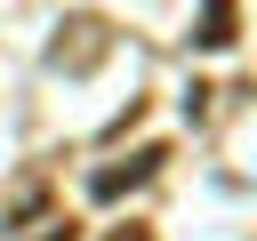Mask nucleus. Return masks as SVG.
<instances>
[{
    "label": "nucleus",
    "mask_w": 257,
    "mask_h": 241,
    "mask_svg": "<svg viewBox=\"0 0 257 241\" xmlns=\"http://www.w3.org/2000/svg\"><path fill=\"white\" fill-rule=\"evenodd\" d=\"M104 48H112L104 16H72V24L56 32V48H48V64H64V72H88V64H96Z\"/></svg>",
    "instance_id": "f257e3e1"
},
{
    "label": "nucleus",
    "mask_w": 257,
    "mask_h": 241,
    "mask_svg": "<svg viewBox=\"0 0 257 241\" xmlns=\"http://www.w3.org/2000/svg\"><path fill=\"white\" fill-rule=\"evenodd\" d=\"M161 161H169V145H137L128 161H112V169H96V177H88V193H96V201H120V193H128V185H145V177H153Z\"/></svg>",
    "instance_id": "f03ea898"
},
{
    "label": "nucleus",
    "mask_w": 257,
    "mask_h": 241,
    "mask_svg": "<svg viewBox=\"0 0 257 241\" xmlns=\"http://www.w3.org/2000/svg\"><path fill=\"white\" fill-rule=\"evenodd\" d=\"M233 24H241V16L217 0V8H201V32H193V40H201V48H225V40H233Z\"/></svg>",
    "instance_id": "7ed1b4c3"
},
{
    "label": "nucleus",
    "mask_w": 257,
    "mask_h": 241,
    "mask_svg": "<svg viewBox=\"0 0 257 241\" xmlns=\"http://www.w3.org/2000/svg\"><path fill=\"white\" fill-rule=\"evenodd\" d=\"M104 241H153V225H120V233H104Z\"/></svg>",
    "instance_id": "20e7f679"
},
{
    "label": "nucleus",
    "mask_w": 257,
    "mask_h": 241,
    "mask_svg": "<svg viewBox=\"0 0 257 241\" xmlns=\"http://www.w3.org/2000/svg\"><path fill=\"white\" fill-rule=\"evenodd\" d=\"M40 241H72V225H48V233H40Z\"/></svg>",
    "instance_id": "39448f33"
}]
</instances>
